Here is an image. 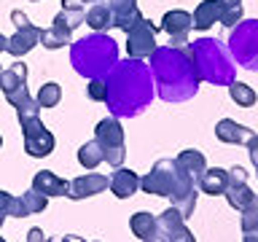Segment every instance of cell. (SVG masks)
<instances>
[{
  "instance_id": "obj_44",
  "label": "cell",
  "mask_w": 258,
  "mask_h": 242,
  "mask_svg": "<svg viewBox=\"0 0 258 242\" xmlns=\"http://www.w3.org/2000/svg\"><path fill=\"white\" fill-rule=\"evenodd\" d=\"M6 48H8V38L3 35V32H0V54H3V51H6Z\"/></svg>"
},
{
  "instance_id": "obj_29",
  "label": "cell",
  "mask_w": 258,
  "mask_h": 242,
  "mask_svg": "<svg viewBox=\"0 0 258 242\" xmlns=\"http://www.w3.org/2000/svg\"><path fill=\"white\" fill-rule=\"evenodd\" d=\"M38 105L40 108H56L59 105V100H62V86L56 84V81H48V84H43L38 89Z\"/></svg>"
},
{
  "instance_id": "obj_7",
  "label": "cell",
  "mask_w": 258,
  "mask_h": 242,
  "mask_svg": "<svg viewBox=\"0 0 258 242\" xmlns=\"http://www.w3.org/2000/svg\"><path fill=\"white\" fill-rule=\"evenodd\" d=\"M94 140L102 145L105 151V161L110 167H121L124 164V156H126V145H124V127L116 116H108L102 118L94 129Z\"/></svg>"
},
{
  "instance_id": "obj_36",
  "label": "cell",
  "mask_w": 258,
  "mask_h": 242,
  "mask_svg": "<svg viewBox=\"0 0 258 242\" xmlns=\"http://www.w3.org/2000/svg\"><path fill=\"white\" fill-rule=\"evenodd\" d=\"M11 205H14V194L0 191V226H3V221L11 215Z\"/></svg>"
},
{
  "instance_id": "obj_37",
  "label": "cell",
  "mask_w": 258,
  "mask_h": 242,
  "mask_svg": "<svg viewBox=\"0 0 258 242\" xmlns=\"http://www.w3.org/2000/svg\"><path fill=\"white\" fill-rule=\"evenodd\" d=\"M11 22H14V27L16 30H24V27H32V22H30V16L24 14V11H19V8H16V11H11Z\"/></svg>"
},
{
  "instance_id": "obj_9",
  "label": "cell",
  "mask_w": 258,
  "mask_h": 242,
  "mask_svg": "<svg viewBox=\"0 0 258 242\" xmlns=\"http://www.w3.org/2000/svg\"><path fill=\"white\" fill-rule=\"evenodd\" d=\"M22 140H24V151L27 156L32 159H43L54 151V135L43 127L40 118H32V121H22Z\"/></svg>"
},
{
  "instance_id": "obj_18",
  "label": "cell",
  "mask_w": 258,
  "mask_h": 242,
  "mask_svg": "<svg viewBox=\"0 0 258 242\" xmlns=\"http://www.w3.org/2000/svg\"><path fill=\"white\" fill-rule=\"evenodd\" d=\"M40 30H43V27H35V24H32V27H24V30H16L14 35L8 38V48H6V51L11 56H16V59L24 56V54H30L32 48L40 43Z\"/></svg>"
},
{
  "instance_id": "obj_27",
  "label": "cell",
  "mask_w": 258,
  "mask_h": 242,
  "mask_svg": "<svg viewBox=\"0 0 258 242\" xmlns=\"http://www.w3.org/2000/svg\"><path fill=\"white\" fill-rule=\"evenodd\" d=\"M229 97L239 105V108H253V105L258 102V94L253 92V86L242 84V81H234V84H229Z\"/></svg>"
},
{
  "instance_id": "obj_26",
  "label": "cell",
  "mask_w": 258,
  "mask_h": 242,
  "mask_svg": "<svg viewBox=\"0 0 258 242\" xmlns=\"http://www.w3.org/2000/svg\"><path fill=\"white\" fill-rule=\"evenodd\" d=\"M129 229H132L135 237H151L153 231H156V215H151V213H145V210H137V213L129 218Z\"/></svg>"
},
{
  "instance_id": "obj_19",
  "label": "cell",
  "mask_w": 258,
  "mask_h": 242,
  "mask_svg": "<svg viewBox=\"0 0 258 242\" xmlns=\"http://www.w3.org/2000/svg\"><path fill=\"white\" fill-rule=\"evenodd\" d=\"M108 189L116 194L118 199H129L135 197L137 189H140V175L135 169H126V167H116V172L110 175V186Z\"/></svg>"
},
{
  "instance_id": "obj_40",
  "label": "cell",
  "mask_w": 258,
  "mask_h": 242,
  "mask_svg": "<svg viewBox=\"0 0 258 242\" xmlns=\"http://www.w3.org/2000/svg\"><path fill=\"white\" fill-rule=\"evenodd\" d=\"M242 242H258V229H247V231H242Z\"/></svg>"
},
{
  "instance_id": "obj_3",
  "label": "cell",
  "mask_w": 258,
  "mask_h": 242,
  "mask_svg": "<svg viewBox=\"0 0 258 242\" xmlns=\"http://www.w3.org/2000/svg\"><path fill=\"white\" fill-rule=\"evenodd\" d=\"M140 189L153 197H167L183 218H191L197 210V183L177 167L175 159H159L151 172L140 177Z\"/></svg>"
},
{
  "instance_id": "obj_12",
  "label": "cell",
  "mask_w": 258,
  "mask_h": 242,
  "mask_svg": "<svg viewBox=\"0 0 258 242\" xmlns=\"http://www.w3.org/2000/svg\"><path fill=\"white\" fill-rule=\"evenodd\" d=\"M194 27V14L183 11V8H175V11H167L161 16V30L169 35L172 46H185L188 43V32Z\"/></svg>"
},
{
  "instance_id": "obj_28",
  "label": "cell",
  "mask_w": 258,
  "mask_h": 242,
  "mask_svg": "<svg viewBox=\"0 0 258 242\" xmlns=\"http://www.w3.org/2000/svg\"><path fill=\"white\" fill-rule=\"evenodd\" d=\"M40 43L46 48H64L68 43H73V32H64V30H56V27H46L40 30Z\"/></svg>"
},
{
  "instance_id": "obj_45",
  "label": "cell",
  "mask_w": 258,
  "mask_h": 242,
  "mask_svg": "<svg viewBox=\"0 0 258 242\" xmlns=\"http://www.w3.org/2000/svg\"><path fill=\"white\" fill-rule=\"evenodd\" d=\"M46 242H64V239H62V237H48Z\"/></svg>"
},
{
  "instance_id": "obj_24",
  "label": "cell",
  "mask_w": 258,
  "mask_h": 242,
  "mask_svg": "<svg viewBox=\"0 0 258 242\" xmlns=\"http://www.w3.org/2000/svg\"><path fill=\"white\" fill-rule=\"evenodd\" d=\"M86 24H89L94 32H108V30L113 27V11L108 8V3H94V6H89Z\"/></svg>"
},
{
  "instance_id": "obj_21",
  "label": "cell",
  "mask_w": 258,
  "mask_h": 242,
  "mask_svg": "<svg viewBox=\"0 0 258 242\" xmlns=\"http://www.w3.org/2000/svg\"><path fill=\"white\" fill-rule=\"evenodd\" d=\"M223 16V6L221 0H202L197 6V11H194V30H210L215 22H221Z\"/></svg>"
},
{
  "instance_id": "obj_16",
  "label": "cell",
  "mask_w": 258,
  "mask_h": 242,
  "mask_svg": "<svg viewBox=\"0 0 258 242\" xmlns=\"http://www.w3.org/2000/svg\"><path fill=\"white\" fill-rule=\"evenodd\" d=\"M86 22V8L81 0H62V11L54 16V24L51 27L56 30H64V32H73L76 27Z\"/></svg>"
},
{
  "instance_id": "obj_1",
  "label": "cell",
  "mask_w": 258,
  "mask_h": 242,
  "mask_svg": "<svg viewBox=\"0 0 258 242\" xmlns=\"http://www.w3.org/2000/svg\"><path fill=\"white\" fill-rule=\"evenodd\" d=\"M105 102H108L110 116L116 118H135L151 105L156 86H153V76L148 62L143 59H118L108 76H105Z\"/></svg>"
},
{
  "instance_id": "obj_38",
  "label": "cell",
  "mask_w": 258,
  "mask_h": 242,
  "mask_svg": "<svg viewBox=\"0 0 258 242\" xmlns=\"http://www.w3.org/2000/svg\"><path fill=\"white\" fill-rule=\"evenodd\" d=\"M247 153H250V161H253L255 175H258V137H253V140L247 143Z\"/></svg>"
},
{
  "instance_id": "obj_43",
  "label": "cell",
  "mask_w": 258,
  "mask_h": 242,
  "mask_svg": "<svg viewBox=\"0 0 258 242\" xmlns=\"http://www.w3.org/2000/svg\"><path fill=\"white\" fill-rule=\"evenodd\" d=\"M62 239H64V242H86V239H81V237H76V234H64Z\"/></svg>"
},
{
  "instance_id": "obj_46",
  "label": "cell",
  "mask_w": 258,
  "mask_h": 242,
  "mask_svg": "<svg viewBox=\"0 0 258 242\" xmlns=\"http://www.w3.org/2000/svg\"><path fill=\"white\" fill-rule=\"evenodd\" d=\"M0 145H3V137H0Z\"/></svg>"
},
{
  "instance_id": "obj_5",
  "label": "cell",
  "mask_w": 258,
  "mask_h": 242,
  "mask_svg": "<svg viewBox=\"0 0 258 242\" xmlns=\"http://www.w3.org/2000/svg\"><path fill=\"white\" fill-rule=\"evenodd\" d=\"M191 54V62L197 68L199 78L215 86H229L237 81V65H234L231 51L218 38H197L185 43Z\"/></svg>"
},
{
  "instance_id": "obj_20",
  "label": "cell",
  "mask_w": 258,
  "mask_h": 242,
  "mask_svg": "<svg viewBox=\"0 0 258 242\" xmlns=\"http://www.w3.org/2000/svg\"><path fill=\"white\" fill-rule=\"evenodd\" d=\"M175 161H177V167H180L183 172H185L194 183L199 186V177L205 175V169H207V159H205V153L197 151V148H185V151H180V153L175 156Z\"/></svg>"
},
{
  "instance_id": "obj_6",
  "label": "cell",
  "mask_w": 258,
  "mask_h": 242,
  "mask_svg": "<svg viewBox=\"0 0 258 242\" xmlns=\"http://www.w3.org/2000/svg\"><path fill=\"white\" fill-rule=\"evenodd\" d=\"M229 51L237 65L258 73V19H242L237 27H231Z\"/></svg>"
},
{
  "instance_id": "obj_14",
  "label": "cell",
  "mask_w": 258,
  "mask_h": 242,
  "mask_svg": "<svg viewBox=\"0 0 258 242\" xmlns=\"http://www.w3.org/2000/svg\"><path fill=\"white\" fill-rule=\"evenodd\" d=\"M215 137L226 145H247L255 137V132L247 129L245 124H237L234 118H221L215 124Z\"/></svg>"
},
{
  "instance_id": "obj_32",
  "label": "cell",
  "mask_w": 258,
  "mask_h": 242,
  "mask_svg": "<svg viewBox=\"0 0 258 242\" xmlns=\"http://www.w3.org/2000/svg\"><path fill=\"white\" fill-rule=\"evenodd\" d=\"M105 94H108V86H105V78H92L86 84V97L94 102H105Z\"/></svg>"
},
{
  "instance_id": "obj_35",
  "label": "cell",
  "mask_w": 258,
  "mask_h": 242,
  "mask_svg": "<svg viewBox=\"0 0 258 242\" xmlns=\"http://www.w3.org/2000/svg\"><path fill=\"white\" fill-rule=\"evenodd\" d=\"M108 8L113 11V16H124V14H132L137 3L135 0H108Z\"/></svg>"
},
{
  "instance_id": "obj_48",
  "label": "cell",
  "mask_w": 258,
  "mask_h": 242,
  "mask_svg": "<svg viewBox=\"0 0 258 242\" xmlns=\"http://www.w3.org/2000/svg\"><path fill=\"white\" fill-rule=\"evenodd\" d=\"M32 3H38V0H32Z\"/></svg>"
},
{
  "instance_id": "obj_22",
  "label": "cell",
  "mask_w": 258,
  "mask_h": 242,
  "mask_svg": "<svg viewBox=\"0 0 258 242\" xmlns=\"http://www.w3.org/2000/svg\"><path fill=\"white\" fill-rule=\"evenodd\" d=\"M226 183H229V169L207 167L205 175L199 177V191L210 194V197H221V194L226 191Z\"/></svg>"
},
{
  "instance_id": "obj_13",
  "label": "cell",
  "mask_w": 258,
  "mask_h": 242,
  "mask_svg": "<svg viewBox=\"0 0 258 242\" xmlns=\"http://www.w3.org/2000/svg\"><path fill=\"white\" fill-rule=\"evenodd\" d=\"M110 186V177H105L100 172H86V175H81L76 177V180H70V194L68 197L73 202H81V199H86V197H97V194H102L105 189Z\"/></svg>"
},
{
  "instance_id": "obj_31",
  "label": "cell",
  "mask_w": 258,
  "mask_h": 242,
  "mask_svg": "<svg viewBox=\"0 0 258 242\" xmlns=\"http://www.w3.org/2000/svg\"><path fill=\"white\" fill-rule=\"evenodd\" d=\"M16 118H19V124H22V121L40 118V105H38V100H32V97H30L24 105H19V108H16Z\"/></svg>"
},
{
  "instance_id": "obj_2",
  "label": "cell",
  "mask_w": 258,
  "mask_h": 242,
  "mask_svg": "<svg viewBox=\"0 0 258 242\" xmlns=\"http://www.w3.org/2000/svg\"><path fill=\"white\" fill-rule=\"evenodd\" d=\"M148 68L156 94L164 102H185L199 92L202 78L185 46H156L148 56Z\"/></svg>"
},
{
  "instance_id": "obj_11",
  "label": "cell",
  "mask_w": 258,
  "mask_h": 242,
  "mask_svg": "<svg viewBox=\"0 0 258 242\" xmlns=\"http://www.w3.org/2000/svg\"><path fill=\"white\" fill-rule=\"evenodd\" d=\"M223 197H226V202H229L234 210H245L247 202L255 197V194L250 191V186H247V172L239 164H234L229 169V183H226Z\"/></svg>"
},
{
  "instance_id": "obj_4",
  "label": "cell",
  "mask_w": 258,
  "mask_h": 242,
  "mask_svg": "<svg viewBox=\"0 0 258 242\" xmlns=\"http://www.w3.org/2000/svg\"><path fill=\"white\" fill-rule=\"evenodd\" d=\"M118 62V43L108 32H92L70 43V65L84 78H105Z\"/></svg>"
},
{
  "instance_id": "obj_41",
  "label": "cell",
  "mask_w": 258,
  "mask_h": 242,
  "mask_svg": "<svg viewBox=\"0 0 258 242\" xmlns=\"http://www.w3.org/2000/svg\"><path fill=\"white\" fill-rule=\"evenodd\" d=\"M143 242H167V237H164V234H161V231L156 229V231H153V234H151V237H145Z\"/></svg>"
},
{
  "instance_id": "obj_30",
  "label": "cell",
  "mask_w": 258,
  "mask_h": 242,
  "mask_svg": "<svg viewBox=\"0 0 258 242\" xmlns=\"http://www.w3.org/2000/svg\"><path fill=\"white\" fill-rule=\"evenodd\" d=\"M239 226H242V231L258 229V197L250 199L245 210H239Z\"/></svg>"
},
{
  "instance_id": "obj_10",
  "label": "cell",
  "mask_w": 258,
  "mask_h": 242,
  "mask_svg": "<svg viewBox=\"0 0 258 242\" xmlns=\"http://www.w3.org/2000/svg\"><path fill=\"white\" fill-rule=\"evenodd\" d=\"M156 229L167 237V242H197L177 207H167L161 215H156Z\"/></svg>"
},
{
  "instance_id": "obj_49",
  "label": "cell",
  "mask_w": 258,
  "mask_h": 242,
  "mask_svg": "<svg viewBox=\"0 0 258 242\" xmlns=\"http://www.w3.org/2000/svg\"><path fill=\"white\" fill-rule=\"evenodd\" d=\"M0 73H3V70H0Z\"/></svg>"
},
{
  "instance_id": "obj_23",
  "label": "cell",
  "mask_w": 258,
  "mask_h": 242,
  "mask_svg": "<svg viewBox=\"0 0 258 242\" xmlns=\"http://www.w3.org/2000/svg\"><path fill=\"white\" fill-rule=\"evenodd\" d=\"M22 86H27V65L16 59L11 68H6L0 73V89H3V94H8V92H16Z\"/></svg>"
},
{
  "instance_id": "obj_17",
  "label": "cell",
  "mask_w": 258,
  "mask_h": 242,
  "mask_svg": "<svg viewBox=\"0 0 258 242\" xmlns=\"http://www.w3.org/2000/svg\"><path fill=\"white\" fill-rule=\"evenodd\" d=\"M48 207V197L38 194L35 189L24 191L22 197H14V205H11V215L14 218H27V215H38Z\"/></svg>"
},
{
  "instance_id": "obj_25",
  "label": "cell",
  "mask_w": 258,
  "mask_h": 242,
  "mask_svg": "<svg viewBox=\"0 0 258 242\" xmlns=\"http://www.w3.org/2000/svg\"><path fill=\"white\" fill-rule=\"evenodd\" d=\"M105 161V151H102V145L97 143V140H86L84 145L78 148V164L84 167V169H97Z\"/></svg>"
},
{
  "instance_id": "obj_42",
  "label": "cell",
  "mask_w": 258,
  "mask_h": 242,
  "mask_svg": "<svg viewBox=\"0 0 258 242\" xmlns=\"http://www.w3.org/2000/svg\"><path fill=\"white\" fill-rule=\"evenodd\" d=\"M221 6H223V11H226V8H237V6H242V0H221Z\"/></svg>"
},
{
  "instance_id": "obj_47",
  "label": "cell",
  "mask_w": 258,
  "mask_h": 242,
  "mask_svg": "<svg viewBox=\"0 0 258 242\" xmlns=\"http://www.w3.org/2000/svg\"><path fill=\"white\" fill-rule=\"evenodd\" d=\"M0 242H6V239H3V237H0Z\"/></svg>"
},
{
  "instance_id": "obj_39",
  "label": "cell",
  "mask_w": 258,
  "mask_h": 242,
  "mask_svg": "<svg viewBox=\"0 0 258 242\" xmlns=\"http://www.w3.org/2000/svg\"><path fill=\"white\" fill-rule=\"evenodd\" d=\"M46 239H48V237L43 234V229H38V226L27 231V242H46Z\"/></svg>"
},
{
  "instance_id": "obj_33",
  "label": "cell",
  "mask_w": 258,
  "mask_h": 242,
  "mask_svg": "<svg viewBox=\"0 0 258 242\" xmlns=\"http://www.w3.org/2000/svg\"><path fill=\"white\" fill-rule=\"evenodd\" d=\"M143 19V14H140V8H135L132 14H124V16H113V27L116 30H124V32H129L135 27L137 22Z\"/></svg>"
},
{
  "instance_id": "obj_8",
  "label": "cell",
  "mask_w": 258,
  "mask_h": 242,
  "mask_svg": "<svg viewBox=\"0 0 258 242\" xmlns=\"http://www.w3.org/2000/svg\"><path fill=\"white\" fill-rule=\"evenodd\" d=\"M156 32H159L156 24L143 16V19L126 32V43H124L126 56H132V59H145V56H151L153 48H156Z\"/></svg>"
},
{
  "instance_id": "obj_34",
  "label": "cell",
  "mask_w": 258,
  "mask_h": 242,
  "mask_svg": "<svg viewBox=\"0 0 258 242\" xmlns=\"http://www.w3.org/2000/svg\"><path fill=\"white\" fill-rule=\"evenodd\" d=\"M242 19H245V14H242V6H237V8H226L223 16H221V24L231 30V27H237Z\"/></svg>"
},
{
  "instance_id": "obj_15",
  "label": "cell",
  "mask_w": 258,
  "mask_h": 242,
  "mask_svg": "<svg viewBox=\"0 0 258 242\" xmlns=\"http://www.w3.org/2000/svg\"><path fill=\"white\" fill-rule=\"evenodd\" d=\"M32 189L38 194H43V197H68L70 180H64V177H59L56 172H51V169H40V172H35V177H32Z\"/></svg>"
}]
</instances>
